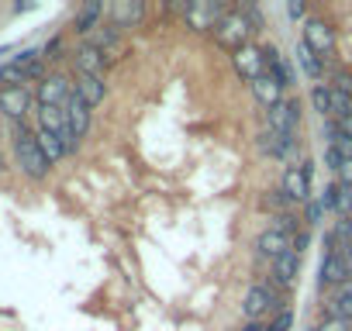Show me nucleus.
Returning <instances> with one entry per match:
<instances>
[{
    "label": "nucleus",
    "mask_w": 352,
    "mask_h": 331,
    "mask_svg": "<svg viewBox=\"0 0 352 331\" xmlns=\"http://www.w3.org/2000/svg\"><path fill=\"white\" fill-rule=\"evenodd\" d=\"M69 62H73L76 76H104V69H107V56L94 42H80L69 52Z\"/></svg>",
    "instance_id": "nucleus-12"
},
{
    "label": "nucleus",
    "mask_w": 352,
    "mask_h": 331,
    "mask_svg": "<svg viewBox=\"0 0 352 331\" xmlns=\"http://www.w3.org/2000/svg\"><path fill=\"white\" fill-rule=\"evenodd\" d=\"M11 152H14V166H18L28 180L42 183V180L52 173L49 159H45L42 148H38L35 128H28V121H25V124H11Z\"/></svg>",
    "instance_id": "nucleus-1"
},
{
    "label": "nucleus",
    "mask_w": 352,
    "mask_h": 331,
    "mask_svg": "<svg viewBox=\"0 0 352 331\" xmlns=\"http://www.w3.org/2000/svg\"><path fill=\"white\" fill-rule=\"evenodd\" d=\"M300 42L321 59V62H328L331 56H335V49H338V38H335V28L324 21V18H307L304 21V28H300Z\"/></svg>",
    "instance_id": "nucleus-5"
},
{
    "label": "nucleus",
    "mask_w": 352,
    "mask_h": 331,
    "mask_svg": "<svg viewBox=\"0 0 352 331\" xmlns=\"http://www.w3.org/2000/svg\"><path fill=\"white\" fill-rule=\"evenodd\" d=\"M338 166H342V155L335 145H324V170L328 173H338Z\"/></svg>",
    "instance_id": "nucleus-33"
},
{
    "label": "nucleus",
    "mask_w": 352,
    "mask_h": 331,
    "mask_svg": "<svg viewBox=\"0 0 352 331\" xmlns=\"http://www.w3.org/2000/svg\"><path fill=\"white\" fill-rule=\"evenodd\" d=\"M290 242H294L290 235H283V231H276V228L266 225V228L256 235V255L273 262V259H280L283 252H290Z\"/></svg>",
    "instance_id": "nucleus-17"
},
{
    "label": "nucleus",
    "mask_w": 352,
    "mask_h": 331,
    "mask_svg": "<svg viewBox=\"0 0 352 331\" xmlns=\"http://www.w3.org/2000/svg\"><path fill=\"white\" fill-rule=\"evenodd\" d=\"M331 90H338V93H345L349 100H352V69H345V66H335L331 69V83H328Z\"/></svg>",
    "instance_id": "nucleus-28"
},
{
    "label": "nucleus",
    "mask_w": 352,
    "mask_h": 331,
    "mask_svg": "<svg viewBox=\"0 0 352 331\" xmlns=\"http://www.w3.org/2000/svg\"><path fill=\"white\" fill-rule=\"evenodd\" d=\"M263 62H266V73L280 80V87H297V73H294V59L283 56L276 45H263Z\"/></svg>",
    "instance_id": "nucleus-15"
},
{
    "label": "nucleus",
    "mask_w": 352,
    "mask_h": 331,
    "mask_svg": "<svg viewBox=\"0 0 352 331\" xmlns=\"http://www.w3.org/2000/svg\"><path fill=\"white\" fill-rule=\"evenodd\" d=\"M304 14H307V8L300 4V0H294V4H287V18H290V21H300Z\"/></svg>",
    "instance_id": "nucleus-37"
},
{
    "label": "nucleus",
    "mask_w": 352,
    "mask_h": 331,
    "mask_svg": "<svg viewBox=\"0 0 352 331\" xmlns=\"http://www.w3.org/2000/svg\"><path fill=\"white\" fill-rule=\"evenodd\" d=\"M324 317L352 324V283L338 286V290H335V293L328 297V304H324Z\"/></svg>",
    "instance_id": "nucleus-22"
},
{
    "label": "nucleus",
    "mask_w": 352,
    "mask_h": 331,
    "mask_svg": "<svg viewBox=\"0 0 352 331\" xmlns=\"http://www.w3.org/2000/svg\"><path fill=\"white\" fill-rule=\"evenodd\" d=\"M66 124H69V141H73V148H80V138H87V131H90V124H94V111L73 93L69 97V104H66Z\"/></svg>",
    "instance_id": "nucleus-14"
},
{
    "label": "nucleus",
    "mask_w": 352,
    "mask_h": 331,
    "mask_svg": "<svg viewBox=\"0 0 352 331\" xmlns=\"http://www.w3.org/2000/svg\"><path fill=\"white\" fill-rule=\"evenodd\" d=\"M214 38L225 45V49H232V52H239L242 45H249V38H252V28H249V21H245V14L235 8V11H228L225 18H221V25L214 28Z\"/></svg>",
    "instance_id": "nucleus-9"
},
{
    "label": "nucleus",
    "mask_w": 352,
    "mask_h": 331,
    "mask_svg": "<svg viewBox=\"0 0 352 331\" xmlns=\"http://www.w3.org/2000/svg\"><path fill=\"white\" fill-rule=\"evenodd\" d=\"M35 107V90L32 87H4L0 90V117L8 124H25Z\"/></svg>",
    "instance_id": "nucleus-6"
},
{
    "label": "nucleus",
    "mask_w": 352,
    "mask_h": 331,
    "mask_svg": "<svg viewBox=\"0 0 352 331\" xmlns=\"http://www.w3.org/2000/svg\"><path fill=\"white\" fill-rule=\"evenodd\" d=\"M256 145H259V152L266 155V159H287L290 152H294V145H297V138H283V135H273V131H259V138H256Z\"/></svg>",
    "instance_id": "nucleus-23"
},
{
    "label": "nucleus",
    "mask_w": 352,
    "mask_h": 331,
    "mask_svg": "<svg viewBox=\"0 0 352 331\" xmlns=\"http://www.w3.org/2000/svg\"><path fill=\"white\" fill-rule=\"evenodd\" d=\"M300 121H304L300 97H283L276 107H270V111H266V131L283 135V138H297Z\"/></svg>",
    "instance_id": "nucleus-4"
},
{
    "label": "nucleus",
    "mask_w": 352,
    "mask_h": 331,
    "mask_svg": "<svg viewBox=\"0 0 352 331\" xmlns=\"http://www.w3.org/2000/svg\"><path fill=\"white\" fill-rule=\"evenodd\" d=\"M352 283V252H324L318 266V286L321 290H338Z\"/></svg>",
    "instance_id": "nucleus-7"
},
{
    "label": "nucleus",
    "mask_w": 352,
    "mask_h": 331,
    "mask_svg": "<svg viewBox=\"0 0 352 331\" xmlns=\"http://www.w3.org/2000/svg\"><path fill=\"white\" fill-rule=\"evenodd\" d=\"M300 259H304V255H297V252L290 249V252H283L280 259L270 262V283H273L283 297H287V293L297 286V279H300Z\"/></svg>",
    "instance_id": "nucleus-11"
},
{
    "label": "nucleus",
    "mask_w": 352,
    "mask_h": 331,
    "mask_svg": "<svg viewBox=\"0 0 352 331\" xmlns=\"http://www.w3.org/2000/svg\"><path fill=\"white\" fill-rule=\"evenodd\" d=\"M249 90H252V97H256V104L259 107H276L280 100H283V87H280V80L276 76H270V73H263L256 83H249Z\"/></svg>",
    "instance_id": "nucleus-19"
},
{
    "label": "nucleus",
    "mask_w": 352,
    "mask_h": 331,
    "mask_svg": "<svg viewBox=\"0 0 352 331\" xmlns=\"http://www.w3.org/2000/svg\"><path fill=\"white\" fill-rule=\"evenodd\" d=\"M311 187H314V162H311V159L290 162L287 170H283L280 190H283V197L290 201V207H304V204L311 201Z\"/></svg>",
    "instance_id": "nucleus-3"
},
{
    "label": "nucleus",
    "mask_w": 352,
    "mask_h": 331,
    "mask_svg": "<svg viewBox=\"0 0 352 331\" xmlns=\"http://www.w3.org/2000/svg\"><path fill=\"white\" fill-rule=\"evenodd\" d=\"M8 173V159H4V152H0V176Z\"/></svg>",
    "instance_id": "nucleus-40"
},
{
    "label": "nucleus",
    "mask_w": 352,
    "mask_h": 331,
    "mask_svg": "<svg viewBox=\"0 0 352 331\" xmlns=\"http://www.w3.org/2000/svg\"><path fill=\"white\" fill-rule=\"evenodd\" d=\"M331 124H335L342 135H349V138H352V114H349V117H338V121H331Z\"/></svg>",
    "instance_id": "nucleus-38"
},
{
    "label": "nucleus",
    "mask_w": 352,
    "mask_h": 331,
    "mask_svg": "<svg viewBox=\"0 0 352 331\" xmlns=\"http://www.w3.org/2000/svg\"><path fill=\"white\" fill-rule=\"evenodd\" d=\"M324 249L328 252H352V218L331 221V228L324 231Z\"/></svg>",
    "instance_id": "nucleus-21"
},
{
    "label": "nucleus",
    "mask_w": 352,
    "mask_h": 331,
    "mask_svg": "<svg viewBox=\"0 0 352 331\" xmlns=\"http://www.w3.org/2000/svg\"><path fill=\"white\" fill-rule=\"evenodd\" d=\"M290 59L300 66V73H304L307 80H314V83H321V80H324V62H321V59L304 45V42H297V45H294V56H290Z\"/></svg>",
    "instance_id": "nucleus-24"
},
{
    "label": "nucleus",
    "mask_w": 352,
    "mask_h": 331,
    "mask_svg": "<svg viewBox=\"0 0 352 331\" xmlns=\"http://www.w3.org/2000/svg\"><path fill=\"white\" fill-rule=\"evenodd\" d=\"M283 307H287V297L270 279H256L242 293V321H263L266 324V317L280 314Z\"/></svg>",
    "instance_id": "nucleus-2"
},
{
    "label": "nucleus",
    "mask_w": 352,
    "mask_h": 331,
    "mask_svg": "<svg viewBox=\"0 0 352 331\" xmlns=\"http://www.w3.org/2000/svg\"><path fill=\"white\" fill-rule=\"evenodd\" d=\"M318 201H321V207H324V214H331V204H335V180H331V183L324 187V194H321Z\"/></svg>",
    "instance_id": "nucleus-36"
},
{
    "label": "nucleus",
    "mask_w": 352,
    "mask_h": 331,
    "mask_svg": "<svg viewBox=\"0 0 352 331\" xmlns=\"http://www.w3.org/2000/svg\"><path fill=\"white\" fill-rule=\"evenodd\" d=\"M104 14H107L104 4H83V8L73 14V32L83 35V42H87V38L100 28V18H104Z\"/></svg>",
    "instance_id": "nucleus-20"
},
{
    "label": "nucleus",
    "mask_w": 352,
    "mask_h": 331,
    "mask_svg": "<svg viewBox=\"0 0 352 331\" xmlns=\"http://www.w3.org/2000/svg\"><path fill=\"white\" fill-rule=\"evenodd\" d=\"M66 56V42H63V35H56V38H49L45 45H42V59L45 62H59Z\"/></svg>",
    "instance_id": "nucleus-30"
},
{
    "label": "nucleus",
    "mask_w": 352,
    "mask_h": 331,
    "mask_svg": "<svg viewBox=\"0 0 352 331\" xmlns=\"http://www.w3.org/2000/svg\"><path fill=\"white\" fill-rule=\"evenodd\" d=\"M4 52H8V45H0V56H4Z\"/></svg>",
    "instance_id": "nucleus-41"
},
{
    "label": "nucleus",
    "mask_w": 352,
    "mask_h": 331,
    "mask_svg": "<svg viewBox=\"0 0 352 331\" xmlns=\"http://www.w3.org/2000/svg\"><path fill=\"white\" fill-rule=\"evenodd\" d=\"M311 331H352V324H345V321H331V317H324V321H318Z\"/></svg>",
    "instance_id": "nucleus-34"
},
{
    "label": "nucleus",
    "mask_w": 352,
    "mask_h": 331,
    "mask_svg": "<svg viewBox=\"0 0 352 331\" xmlns=\"http://www.w3.org/2000/svg\"><path fill=\"white\" fill-rule=\"evenodd\" d=\"M290 328H294V310L290 307H283L280 314H273L266 321V331H290Z\"/></svg>",
    "instance_id": "nucleus-31"
},
{
    "label": "nucleus",
    "mask_w": 352,
    "mask_h": 331,
    "mask_svg": "<svg viewBox=\"0 0 352 331\" xmlns=\"http://www.w3.org/2000/svg\"><path fill=\"white\" fill-rule=\"evenodd\" d=\"M331 214L335 218H352V190L335 183V204H331Z\"/></svg>",
    "instance_id": "nucleus-27"
},
{
    "label": "nucleus",
    "mask_w": 352,
    "mask_h": 331,
    "mask_svg": "<svg viewBox=\"0 0 352 331\" xmlns=\"http://www.w3.org/2000/svg\"><path fill=\"white\" fill-rule=\"evenodd\" d=\"M307 245H311V228H300V231L294 235V242H290V249H294L297 255H304V252H307Z\"/></svg>",
    "instance_id": "nucleus-32"
},
{
    "label": "nucleus",
    "mask_w": 352,
    "mask_h": 331,
    "mask_svg": "<svg viewBox=\"0 0 352 331\" xmlns=\"http://www.w3.org/2000/svg\"><path fill=\"white\" fill-rule=\"evenodd\" d=\"M311 107L318 111V117L321 121H331V87L321 80V83H311Z\"/></svg>",
    "instance_id": "nucleus-26"
},
{
    "label": "nucleus",
    "mask_w": 352,
    "mask_h": 331,
    "mask_svg": "<svg viewBox=\"0 0 352 331\" xmlns=\"http://www.w3.org/2000/svg\"><path fill=\"white\" fill-rule=\"evenodd\" d=\"M228 14V8L214 4V0H197V4H184V21L194 32H214L221 25V18Z\"/></svg>",
    "instance_id": "nucleus-10"
},
{
    "label": "nucleus",
    "mask_w": 352,
    "mask_h": 331,
    "mask_svg": "<svg viewBox=\"0 0 352 331\" xmlns=\"http://www.w3.org/2000/svg\"><path fill=\"white\" fill-rule=\"evenodd\" d=\"M142 18H145V4H142V0H121V4L107 8V25H114L118 32L135 28Z\"/></svg>",
    "instance_id": "nucleus-16"
},
{
    "label": "nucleus",
    "mask_w": 352,
    "mask_h": 331,
    "mask_svg": "<svg viewBox=\"0 0 352 331\" xmlns=\"http://www.w3.org/2000/svg\"><path fill=\"white\" fill-rule=\"evenodd\" d=\"M73 93L94 111L107 100V83H104V76H73Z\"/></svg>",
    "instance_id": "nucleus-18"
},
{
    "label": "nucleus",
    "mask_w": 352,
    "mask_h": 331,
    "mask_svg": "<svg viewBox=\"0 0 352 331\" xmlns=\"http://www.w3.org/2000/svg\"><path fill=\"white\" fill-rule=\"evenodd\" d=\"M73 97V80L66 73H45L42 83H35V107H66Z\"/></svg>",
    "instance_id": "nucleus-8"
},
{
    "label": "nucleus",
    "mask_w": 352,
    "mask_h": 331,
    "mask_svg": "<svg viewBox=\"0 0 352 331\" xmlns=\"http://www.w3.org/2000/svg\"><path fill=\"white\" fill-rule=\"evenodd\" d=\"M235 331H266V324H263V321H245V324L235 328Z\"/></svg>",
    "instance_id": "nucleus-39"
},
{
    "label": "nucleus",
    "mask_w": 352,
    "mask_h": 331,
    "mask_svg": "<svg viewBox=\"0 0 352 331\" xmlns=\"http://www.w3.org/2000/svg\"><path fill=\"white\" fill-rule=\"evenodd\" d=\"M318 225H324V207L318 197H311L304 204V228H318Z\"/></svg>",
    "instance_id": "nucleus-29"
},
{
    "label": "nucleus",
    "mask_w": 352,
    "mask_h": 331,
    "mask_svg": "<svg viewBox=\"0 0 352 331\" xmlns=\"http://www.w3.org/2000/svg\"><path fill=\"white\" fill-rule=\"evenodd\" d=\"M335 183H342V187H349V190H352V159H345V162L338 166V173H335Z\"/></svg>",
    "instance_id": "nucleus-35"
},
{
    "label": "nucleus",
    "mask_w": 352,
    "mask_h": 331,
    "mask_svg": "<svg viewBox=\"0 0 352 331\" xmlns=\"http://www.w3.org/2000/svg\"><path fill=\"white\" fill-rule=\"evenodd\" d=\"M35 138H38V148H42V155L49 159V166H56L59 159H66V155H69V148H66V141H63L59 135L35 128Z\"/></svg>",
    "instance_id": "nucleus-25"
},
{
    "label": "nucleus",
    "mask_w": 352,
    "mask_h": 331,
    "mask_svg": "<svg viewBox=\"0 0 352 331\" xmlns=\"http://www.w3.org/2000/svg\"><path fill=\"white\" fill-rule=\"evenodd\" d=\"M232 62H235V73L245 80V83H256L263 73H266V62H263V45H242L239 52H232Z\"/></svg>",
    "instance_id": "nucleus-13"
}]
</instances>
